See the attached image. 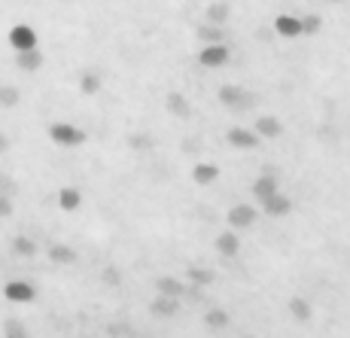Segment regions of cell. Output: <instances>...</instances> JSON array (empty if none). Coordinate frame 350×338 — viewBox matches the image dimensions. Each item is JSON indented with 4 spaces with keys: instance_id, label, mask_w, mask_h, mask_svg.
<instances>
[{
    "instance_id": "obj_1",
    "label": "cell",
    "mask_w": 350,
    "mask_h": 338,
    "mask_svg": "<svg viewBox=\"0 0 350 338\" xmlns=\"http://www.w3.org/2000/svg\"><path fill=\"white\" fill-rule=\"evenodd\" d=\"M10 46L16 52H25V49H37V31L31 25H16L10 31Z\"/></svg>"
},
{
    "instance_id": "obj_2",
    "label": "cell",
    "mask_w": 350,
    "mask_h": 338,
    "mask_svg": "<svg viewBox=\"0 0 350 338\" xmlns=\"http://www.w3.org/2000/svg\"><path fill=\"white\" fill-rule=\"evenodd\" d=\"M49 138L55 140V144H64V146H77V144H83V131H77L73 125H52Z\"/></svg>"
},
{
    "instance_id": "obj_3",
    "label": "cell",
    "mask_w": 350,
    "mask_h": 338,
    "mask_svg": "<svg viewBox=\"0 0 350 338\" xmlns=\"http://www.w3.org/2000/svg\"><path fill=\"white\" fill-rule=\"evenodd\" d=\"M3 296L6 299H12V302H31L33 299V287L31 283H25V281H10L3 287Z\"/></svg>"
},
{
    "instance_id": "obj_4",
    "label": "cell",
    "mask_w": 350,
    "mask_h": 338,
    "mask_svg": "<svg viewBox=\"0 0 350 338\" xmlns=\"http://www.w3.org/2000/svg\"><path fill=\"white\" fill-rule=\"evenodd\" d=\"M201 62H204L207 67H219V64H226V62H228V49H226V46H219V43L204 46V52H201Z\"/></svg>"
},
{
    "instance_id": "obj_5",
    "label": "cell",
    "mask_w": 350,
    "mask_h": 338,
    "mask_svg": "<svg viewBox=\"0 0 350 338\" xmlns=\"http://www.w3.org/2000/svg\"><path fill=\"white\" fill-rule=\"evenodd\" d=\"M274 28H278L280 37H299L301 34V18H293V16H280L278 22H274Z\"/></svg>"
},
{
    "instance_id": "obj_6",
    "label": "cell",
    "mask_w": 350,
    "mask_h": 338,
    "mask_svg": "<svg viewBox=\"0 0 350 338\" xmlns=\"http://www.w3.org/2000/svg\"><path fill=\"white\" fill-rule=\"evenodd\" d=\"M18 67H22V70H37L40 64H43V55H40L37 49H25V52H18Z\"/></svg>"
},
{
    "instance_id": "obj_7",
    "label": "cell",
    "mask_w": 350,
    "mask_h": 338,
    "mask_svg": "<svg viewBox=\"0 0 350 338\" xmlns=\"http://www.w3.org/2000/svg\"><path fill=\"white\" fill-rule=\"evenodd\" d=\"M58 201H62L64 211H73V207H79V192H77V189H62Z\"/></svg>"
},
{
    "instance_id": "obj_8",
    "label": "cell",
    "mask_w": 350,
    "mask_h": 338,
    "mask_svg": "<svg viewBox=\"0 0 350 338\" xmlns=\"http://www.w3.org/2000/svg\"><path fill=\"white\" fill-rule=\"evenodd\" d=\"M16 104H18V89L0 86V107H16Z\"/></svg>"
},
{
    "instance_id": "obj_9",
    "label": "cell",
    "mask_w": 350,
    "mask_h": 338,
    "mask_svg": "<svg viewBox=\"0 0 350 338\" xmlns=\"http://www.w3.org/2000/svg\"><path fill=\"white\" fill-rule=\"evenodd\" d=\"M12 250H16L18 256H33V250H37V244H33L31 238H16V241H12Z\"/></svg>"
},
{
    "instance_id": "obj_10",
    "label": "cell",
    "mask_w": 350,
    "mask_h": 338,
    "mask_svg": "<svg viewBox=\"0 0 350 338\" xmlns=\"http://www.w3.org/2000/svg\"><path fill=\"white\" fill-rule=\"evenodd\" d=\"M3 335H6V338H28V333H25V326H22L18 320H6Z\"/></svg>"
},
{
    "instance_id": "obj_11",
    "label": "cell",
    "mask_w": 350,
    "mask_h": 338,
    "mask_svg": "<svg viewBox=\"0 0 350 338\" xmlns=\"http://www.w3.org/2000/svg\"><path fill=\"white\" fill-rule=\"evenodd\" d=\"M226 16H228L226 3H213L211 10H207V18H211V22H226Z\"/></svg>"
},
{
    "instance_id": "obj_12",
    "label": "cell",
    "mask_w": 350,
    "mask_h": 338,
    "mask_svg": "<svg viewBox=\"0 0 350 338\" xmlns=\"http://www.w3.org/2000/svg\"><path fill=\"white\" fill-rule=\"evenodd\" d=\"M320 16H308V18H301V31H308V34H317L320 31Z\"/></svg>"
},
{
    "instance_id": "obj_13",
    "label": "cell",
    "mask_w": 350,
    "mask_h": 338,
    "mask_svg": "<svg viewBox=\"0 0 350 338\" xmlns=\"http://www.w3.org/2000/svg\"><path fill=\"white\" fill-rule=\"evenodd\" d=\"M52 259L55 262H73V253L67 247H52Z\"/></svg>"
},
{
    "instance_id": "obj_14",
    "label": "cell",
    "mask_w": 350,
    "mask_h": 338,
    "mask_svg": "<svg viewBox=\"0 0 350 338\" xmlns=\"http://www.w3.org/2000/svg\"><path fill=\"white\" fill-rule=\"evenodd\" d=\"M98 77H95V73H85V77H83V92H98Z\"/></svg>"
},
{
    "instance_id": "obj_15",
    "label": "cell",
    "mask_w": 350,
    "mask_h": 338,
    "mask_svg": "<svg viewBox=\"0 0 350 338\" xmlns=\"http://www.w3.org/2000/svg\"><path fill=\"white\" fill-rule=\"evenodd\" d=\"M12 213V201L6 195H0V216H10Z\"/></svg>"
},
{
    "instance_id": "obj_16",
    "label": "cell",
    "mask_w": 350,
    "mask_h": 338,
    "mask_svg": "<svg viewBox=\"0 0 350 338\" xmlns=\"http://www.w3.org/2000/svg\"><path fill=\"white\" fill-rule=\"evenodd\" d=\"M6 150V138H3V134H0V153H3Z\"/></svg>"
},
{
    "instance_id": "obj_17",
    "label": "cell",
    "mask_w": 350,
    "mask_h": 338,
    "mask_svg": "<svg viewBox=\"0 0 350 338\" xmlns=\"http://www.w3.org/2000/svg\"><path fill=\"white\" fill-rule=\"evenodd\" d=\"M332 3H341V0H332Z\"/></svg>"
},
{
    "instance_id": "obj_18",
    "label": "cell",
    "mask_w": 350,
    "mask_h": 338,
    "mask_svg": "<svg viewBox=\"0 0 350 338\" xmlns=\"http://www.w3.org/2000/svg\"><path fill=\"white\" fill-rule=\"evenodd\" d=\"M0 186H3V177H0Z\"/></svg>"
}]
</instances>
